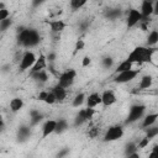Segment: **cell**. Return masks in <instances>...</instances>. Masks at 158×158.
Segmentation results:
<instances>
[{"mask_svg":"<svg viewBox=\"0 0 158 158\" xmlns=\"http://www.w3.org/2000/svg\"><path fill=\"white\" fill-rule=\"evenodd\" d=\"M41 42V36L36 28H30L21 26L17 30V44L28 49L38 46Z\"/></svg>","mask_w":158,"mask_h":158,"instance_id":"1","label":"cell"},{"mask_svg":"<svg viewBox=\"0 0 158 158\" xmlns=\"http://www.w3.org/2000/svg\"><path fill=\"white\" fill-rule=\"evenodd\" d=\"M157 48L148 47V46H137L135 47L130 54L127 56V59L131 60L133 64H143V63H152L153 54L156 53Z\"/></svg>","mask_w":158,"mask_h":158,"instance_id":"2","label":"cell"},{"mask_svg":"<svg viewBox=\"0 0 158 158\" xmlns=\"http://www.w3.org/2000/svg\"><path fill=\"white\" fill-rule=\"evenodd\" d=\"M146 109H147V107H146L144 104H133V105H131L125 123L130 125V123H135V122H137L138 120H141V118L144 116Z\"/></svg>","mask_w":158,"mask_h":158,"instance_id":"3","label":"cell"},{"mask_svg":"<svg viewBox=\"0 0 158 158\" xmlns=\"http://www.w3.org/2000/svg\"><path fill=\"white\" fill-rule=\"evenodd\" d=\"M125 130L121 125H111L107 127V130L105 131L104 136H102V141L104 142H114L117 141L120 138L123 137Z\"/></svg>","mask_w":158,"mask_h":158,"instance_id":"4","label":"cell"},{"mask_svg":"<svg viewBox=\"0 0 158 158\" xmlns=\"http://www.w3.org/2000/svg\"><path fill=\"white\" fill-rule=\"evenodd\" d=\"M75 78H77V70L73 69V68L67 69V70H64L63 73L59 74L58 83L57 84L60 85V86H63V88H65V89H68V88H70L74 84Z\"/></svg>","mask_w":158,"mask_h":158,"instance_id":"5","label":"cell"},{"mask_svg":"<svg viewBox=\"0 0 158 158\" xmlns=\"http://www.w3.org/2000/svg\"><path fill=\"white\" fill-rule=\"evenodd\" d=\"M37 57L36 54L30 51V49H26L23 53H22V57L20 59V63H19V69L20 72H26V70H30L32 68V65L35 64Z\"/></svg>","mask_w":158,"mask_h":158,"instance_id":"6","label":"cell"},{"mask_svg":"<svg viewBox=\"0 0 158 158\" xmlns=\"http://www.w3.org/2000/svg\"><path fill=\"white\" fill-rule=\"evenodd\" d=\"M139 69H128V70H125V72H121V73H117L115 74L114 77V83L116 84H126V83H130L132 81L133 79L137 78V75L139 74Z\"/></svg>","mask_w":158,"mask_h":158,"instance_id":"7","label":"cell"},{"mask_svg":"<svg viewBox=\"0 0 158 158\" xmlns=\"http://www.w3.org/2000/svg\"><path fill=\"white\" fill-rule=\"evenodd\" d=\"M142 20H143V17H142V14H141V11L138 9H135V7L128 9L127 17H126V26H127V28H133L135 26L139 25Z\"/></svg>","mask_w":158,"mask_h":158,"instance_id":"8","label":"cell"},{"mask_svg":"<svg viewBox=\"0 0 158 158\" xmlns=\"http://www.w3.org/2000/svg\"><path fill=\"white\" fill-rule=\"evenodd\" d=\"M47 65H48L47 56H44L43 53H41V54H40V57H37V59H36L35 64L32 65V68L28 70V75H31V74H33V73H36V72H40V70L46 69V68H47Z\"/></svg>","mask_w":158,"mask_h":158,"instance_id":"9","label":"cell"},{"mask_svg":"<svg viewBox=\"0 0 158 158\" xmlns=\"http://www.w3.org/2000/svg\"><path fill=\"white\" fill-rule=\"evenodd\" d=\"M56 127H57V120H53V118H49L47 120L43 125H42V139L49 137L52 133L56 132Z\"/></svg>","mask_w":158,"mask_h":158,"instance_id":"10","label":"cell"},{"mask_svg":"<svg viewBox=\"0 0 158 158\" xmlns=\"http://www.w3.org/2000/svg\"><path fill=\"white\" fill-rule=\"evenodd\" d=\"M101 99H102V105H104L105 107H109V106L114 105V104L117 101L116 94H115L114 90H111V89L104 90V91L101 93Z\"/></svg>","mask_w":158,"mask_h":158,"instance_id":"11","label":"cell"},{"mask_svg":"<svg viewBox=\"0 0 158 158\" xmlns=\"http://www.w3.org/2000/svg\"><path fill=\"white\" fill-rule=\"evenodd\" d=\"M47 25L49 26L51 31L53 33H60L63 32L65 28H67V22H64L63 20H59V19H56V20H51V21H47Z\"/></svg>","mask_w":158,"mask_h":158,"instance_id":"12","label":"cell"},{"mask_svg":"<svg viewBox=\"0 0 158 158\" xmlns=\"http://www.w3.org/2000/svg\"><path fill=\"white\" fill-rule=\"evenodd\" d=\"M85 104H86V106L88 107H96V106H99V105H101L102 104V99H101V94H99V93H91V94H89L88 96H86V101H85Z\"/></svg>","mask_w":158,"mask_h":158,"instance_id":"13","label":"cell"},{"mask_svg":"<svg viewBox=\"0 0 158 158\" xmlns=\"http://www.w3.org/2000/svg\"><path fill=\"white\" fill-rule=\"evenodd\" d=\"M139 11H141V14H142L143 20L151 17V16L153 15V2H151V1H148V0H142Z\"/></svg>","mask_w":158,"mask_h":158,"instance_id":"14","label":"cell"},{"mask_svg":"<svg viewBox=\"0 0 158 158\" xmlns=\"http://www.w3.org/2000/svg\"><path fill=\"white\" fill-rule=\"evenodd\" d=\"M157 121H158V112H151V114H147L143 116L141 126H142V128H147L149 126L156 125Z\"/></svg>","mask_w":158,"mask_h":158,"instance_id":"15","label":"cell"},{"mask_svg":"<svg viewBox=\"0 0 158 158\" xmlns=\"http://www.w3.org/2000/svg\"><path fill=\"white\" fill-rule=\"evenodd\" d=\"M31 136V128L27 125H21L17 130V139L19 142H26Z\"/></svg>","mask_w":158,"mask_h":158,"instance_id":"16","label":"cell"},{"mask_svg":"<svg viewBox=\"0 0 158 158\" xmlns=\"http://www.w3.org/2000/svg\"><path fill=\"white\" fill-rule=\"evenodd\" d=\"M23 106H25V102L21 98H14L10 100V104H9V107L11 110V112H14V114L21 111L23 109Z\"/></svg>","mask_w":158,"mask_h":158,"instance_id":"17","label":"cell"},{"mask_svg":"<svg viewBox=\"0 0 158 158\" xmlns=\"http://www.w3.org/2000/svg\"><path fill=\"white\" fill-rule=\"evenodd\" d=\"M36 83H41V84H44L48 81L49 77H48V73H47V69H43V70H40V72H36L33 74L30 75Z\"/></svg>","mask_w":158,"mask_h":158,"instance_id":"18","label":"cell"},{"mask_svg":"<svg viewBox=\"0 0 158 158\" xmlns=\"http://www.w3.org/2000/svg\"><path fill=\"white\" fill-rule=\"evenodd\" d=\"M86 121H89L88 117H86V110H85V109H80V110L78 111V114L75 115V117H74L73 125H74L75 127H79V126H81L83 123H85Z\"/></svg>","mask_w":158,"mask_h":158,"instance_id":"19","label":"cell"},{"mask_svg":"<svg viewBox=\"0 0 158 158\" xmlns=\"http://www.w3.org/2000/svg\"><path fill=\"white\" fill-rule=\"evenodd\" d=\"M153 84V77L151 74H144L139 79V83H138V88L141 90H144V89H149Z\"/></svg>","mask_w":158,"mask_h":158,"instance_id":"20","label":"cell"},{"mask_svg":"<svg viewBox=\"0 0 158 158\" xmlns=\"http://www.w3.org/2000/svg\"><path fill=\"white\" fill-rule=\"evenodd\" d=\"M52 91L54 93V95L57 98V102H62V101L65 100V98H67V89L57 84L56 86L52 88Z\"/></svg>","mask_w":158,"mask_h":158,"instance_id":"21","label":"cell"},{"mask_svg":"<svg viewBox=\"0 0 158 158\" xmlns=\"http://www.w3.org/2000/svg\"><path fill=\"white\" fill-rule=\"evenodd\" d=\"M42 120H43V115H42L38 110L33 109V110L30 111V125H31V126L38 125Z\"/></svg>","mask_w":158,"mask_h":158,"instance_id":"22","label":"cell"},{"mask_svg":"<svg viewBox=\"0 0 158 158\" xmlns=\"http://www.w3.org/2000/svg\"><path fill=\"white\" fill-rule=\"evenodd\" d=\"M121 15H122V11L118 7H111V9H107L105 11V17L111 20V21L117 20L118 17H121Z\"/></svg>","mask_w":158,"mask_h":158,"instance_id":"23","label":"cell"},{"mask_svg":"<svg viewBox=\"0 0 158 158\" xmlns=\"http://www.w3.org/2000/svg\"><path fill=\"white\" fill-rule=\"evenodd\" d=\"M68 128H69V123H68L67 118L60 117L59 120H57V127H56V132H54V133L62 135V133H64Z\"/></svg>","mask_w":158,"mask_h":158,"instance_id":"24","label":"cell"},{"mask_svg":"<svg viewBox=\"0 0 158 158\" xmlns=\"http://www.w3.org/2000/svg\"><path fill=\"white\" fill-rule=\"evenodd\" d=\"M158 43V30H151L147 35V46L154 47Z\"/></svg>","mask_w":158,"mask_h":158,"instance_id":"25","label":"cell"},{"mask_svg":"<svg viewBox=\"0 0 158 158\" xmlns=\"http://www.w3.org/2000/svg\"><path fill=\"white\" fill-rule=\"evenodd\" d=\"M132 68H133V63L126 58L125 60H122L121 63H118V65L115 69V74L121 73V72H125V70H128V69H132Z\"/></svg>","mask_w":158,"mask_h":158,"instance_id":"26","label":"cell"},{"mask_svg":"<svg viewBox=\"0 0 158 158\" xmlns=\"http://www.w3.org/2000/svg\"><path fill=\"white\" fill-rule=\"evenodd\" d=\"M85 101H86V95L84 93H78L74 96V99L72 100V106L73 107H80Z\"/></svg>","mask_w":158,"mask_h":158,"instance_id":"27","label":"cell"},{"mask_svg":"<svg viewBox=\"0 0 158 158\" xmlns=\"http://www.w3.org/2000/svg\"><path fill=\"white\" fill-rule=\"evenodd\" d=\"M89 0H70L69 1V7L72 11H78L81 7H84L88 4Z\"/></svg>","mask_w":158,"mask_h":158,"instance_id":"28","label":"cell"},{"mask_svg":"<svg viewBox=\"0 0 158 158\" xmlns=\"http://www.w3.org/2000/svg\"><path fill=\"white\" fill-rule=\"evenodd\" d=\"M135 152H138L137 142H128V143L125 146V156L130 158Z\"/></svg>","mask_w":158,"mask_h":158,"instance_id":"29","label":"cell"},{"mask_svg":"<svg viewBox=\"0 0 158 158\" xmlns=\"http://www.w3.org/2000/svg\"><path fill=\"white\" fill-rule=\"evenodd\" d=\"M144 130H146V136H147L149 139H153L154 137L158 136V126H156V125L149 126V127H147V128H144Z\"/></svg>","mask_w":158,"mask_h":158,"instance_id":"30","label":"cell"},{"mask_svg":"<svg viewBox=\"0 0 158 158\" xmlns=\"http://www.w3.org/2000/svg\"><path fill=\"white\" fill-rule=\"evenodd\" d=\"M101 64H102V67L105 69H109V68H111L114 65V58L110 57V56H106V57H104L101 59Z\"/></svg>","mask_w":158,"mask_h":158,"instance_id":"31","label":"cell"},{"mask_svg":"<svg viewBox=\"0 0 158 158\" xmlns=\"http://www.w3.org/2000/svg\"><path fill=\"white\" fill-rule=\"evenodd\" d=\"M11 25H12V20L10 17H7L5 20H1L0 21V30H1V32H5L7 28H10Z\"/></svg>","mask_w":158,"mask_h":158,"instance_id":"32","label":"cell"},{"mask_svg":"<svg viewBox=\"0 0 158 158\" xmlns=\"http://www.w3.org/2000/svg\"><path fill=\"white\" fill-rule=\"evenodd\" d=\"M44 102H46V104H48V105H53V104H56V102H57V98H56V95H54V93H53L52 90H49V91H48V95H47V98H46Z\"/></svg>","mask_w":158,"mask_h":158,"instance_id":"33","label":"cell"},{"mask_svg":"<svg viewBox=\"0 0 158 158\" xmlns=\"http://www.w3.org/2000/svg\"><path fill=\"white\" fill-rule=\"evenodd\" d=\"M152 139H149L147 136H144L143 138H141L138 142H137V147H138V149H142V148H146L147 146H148V143L151 142Z\"/></svg>","mask_w":158,"mask_h":158,"instance_id":"34","label":"cell"},{"mask_svg":"<svg viewBox=\"0 0 158 158\" xmlns=\"http://www.w3.org/2000/svg\"><path fill=\"white\" fill-rule=\"evenodd\" d=\"M84 47H85V42H84V40H81V38H79L77 42H75V47H74V53H78V52H80V51H83L84 49Z\"/></svg>","mask_w":158,"mask_h":158,"instance_id":"35","label":"cell"},{"mask_svg":"<svg viewBox=\"0 0 158 158\" xmlns=\"http://www.w3.org/2000/svg\"><path fill=\"white\" fill-rule=\"evenodd\" d=\"M7 17H10V11H9L6 7L0 9V21H1V20H5V19H7Z\"/></svg>","mask_w":158,"mask_h":158,"instance_id":"36","label":"cell"},{"mask_svg":"<svg viewBox=\"0 0 158 158\" xmlns=\"http://www.w3.org/2000/svg\"><path fill=\"white\" fill-rule=\"evenodd\" d=\"M90 64H91V58H90V56H84L83 59H81V67H83V68H86V67H89Z\"/></svg>","mask_w":158,"mask_h":158,"instance_id":"37","label":"cell"},{"mask_svg":"<svg viewBox=\"0 0 158 158\" xmlns=\"http://www.w3.org/2000/svg\"><path fill=\"white\" fill-rule=\"evenodd\" d=\"M47 95H48V90H41V91H40V94L37 95V100L43 101V102H44V100H46Z\"/></svg>","mask_w":158,"mask_h":158,"instance_id":"38","label":"cell"},{"mask_svg":"<svg viewBox=\"0 0 158 158\" xmlns=\"http://www.w3.org/2000/svg\"><path fill=\"white\" fill-rule=\"evenodd\" d=\"M86 117H88V120H91L93 118V116L95 115V109L94 107H88L86 106Z\"/></svg>","mask_w":158,"mask_h":158,"instance_id":"39","label":"cell"},{"mask_svg":"<svg viewBox=\"0 0 158 158\" xmlns=\"http://www.w3.org/2000/svg\"><path fill=\"white\" fill-rule=\"evenodd\" d=\"M47 60H48V63H49V64L54 63V60H56V53H54V52L49 53V54L47 56Z\"/></svg>","mask_w":158,"mask_h":158,"instance_id":"40","label":"cell"},{"mask_svg":"<svg viewBox=\"0 0 158 158\" xmlns=\"http://www.w3.org/2000/svg\"><path fill=\"white\" fill-rule=\"evenodd\" d=\"M47 0H32V6L33 7H38V6H41L43 2H46Z\"/></svg>","mask_w":158,"mask_h":158,"instance_id":"41","label":"cell"},{"mask_svg":"<svg viewBox=\"0 0 158 158\" xmlns=\"http://www.w3.org/2000/svg\"><path fill=\"white\" fill-rule=\"evenodd\" d=\"M153 15L158 16V0H156L153 2Z\"/></svg>","mask_w":158,"mask_h":158,"instance_id":"42","label":"cell"},{"mask_svg":"<svg viewBox=\"0 0 158 158\" xmlns=\"http://www.w3.org/2000/svg\"><path fill=\"white\" fill-rule=\"evenodd\" d=\"M88 26H89L88 21H84V22H81V23H80V31H85V30L88 28Z\"/></svg>","mask_w":158,"mask_h":158,"instance_id":"43","label":"cell"},{"mask_svg":"<svg viewBox=\"0 0 158 158\" xmlns=\"http://www.w3.org/2000/svg\"><path fill=\"white\" fill-rule=\"evenodd\" d=\"M68 153H69V149L64 148V149H63L62 152H58V154H57V156H58V157H63V156H67Z\"/></svg>","mask_w":158,"mask_h":158,"instance_id":"44","label":"cell"},{"mask_svg":"<svg viewBox=\"0 0 158 158\" xmlns=\"http://www.w3.org/2000/svg\"><path fill=\"white\" fill-rule=\"evenodd\" d=\"M152 152H154V153L157 154V157H158V143L153 146V148H152Z\"/></svg>","mask_w":158,"mask_h":158,"instance_id":"45","label":"cell"},{"mask_svg":"<svg viewBox=\"0 0 158 158\" xmlns=\"http://www.w3.org/2000/svg\"><path fill=\"white\" fill-rule=\"evenodd\" d=\"M148 1H151V2H154V1H156V0H148Z\"/></svg>","mask_w":158,"mask_h":158,"instance_id":"46","label":"cell"}]
</instances>
